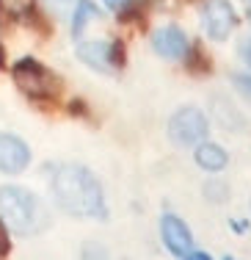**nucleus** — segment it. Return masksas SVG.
<instances>
[{"mask_svg":"<svg viewBox=\"0 0 251 260\" xmlns=\"http://www.w3.org/2000/svg\"><path fill=\"white\" fill-rule=\"evenodd\" d=\"M53 197L66 213L77 219H108V205L102 185L80 164H58L53 169Z\"/></svg>","mask_w":251,"mask_h":260,"instance_id":"f257e3e1","label":"nucleus"},{"mask_svg":"<svg viewBox=\"0 0 251 260\" xmlns=\"http://www.w3.org/2000/svg\"><path fill=\"white\" fill-rule=\"evenodd\" d=\"M0 219L20 235H36L50 224L47 205L22 185H3L0 188Z\"/></svg>","mask_w":251,"mask_h":260,"instance_id":"f03ea898","label":"nucleus"},{"mask_svg":"<svg viewBox=\"0 0 251 260\" xmlns=\"http://www.w3.org/2000/svg\"><path fill=\"white\" fill-rule=\"evenodd\" d=\"M14 83L20 86L22 94H28L30 100H53L61 91V80L53 70H47L45 64H39L36 58H20L11 70Z\"/></svg>","mask_w":251,"mask_h":260,"instance_id":"7ed1b4c3","label":"nucleus"},{"mask_svg":"<svg viewBox=\"0 0 251 260\" xmlns=\"http://www.w3.org/2000/svg\"><path fill=\"white\" fill-rule=\"evenodd\" d=\"M207 116L196 105H185L169 119V139L177 147H196L207 136Z\"/></svg>","mask_w":251,"mask_h":260,"instance_id":"20e7f679","label":"nucleus"},{"mask_svg":"<svg viewBox=\"0 0 251 260\" xmlns=\"http://www.w3.org/2000/svg\"><path fill=\"white\" fill-rule=\"evenodd\" d=\"M237 25V14L232 9L229 0H207L204 9H201V28L210 39L221 42L235 30Z\"/></svg>","mask_w":251,"mask_h":260,"instance_id":"39448f33","label":"nucleus"},{"mask_svg":"<svg viewBox=\"0 0 251 260\" xmlns=\"http://www.w3.org/2000/svg\"><path fill=\"white\" fill-rule=\"evenodd\" d=\"M77 58L86 67L97 72H113L121 67V47L113 42H102V39H91V42H80L77 45Z\"/></svg>","mask_w":251,"mask_h":260,"instance_id":"423d86ee","label":"nucleus"},{"mask_svg":"<svg viewBox=\"0 0 251 260\" xmlns=\"http://www.w3.org/2000/svg\"><path fill=\"white\" fill-rule=\"evenodd\" d=\"M160 233H163V244L171 255L177 257H185L188 252L193 249V235H191V227L174 213H166L160 219Z\"/></svg>","mask_w":251,"mask_h":260,"instance_id":"0eeeda50","label":"nucleus"},{"mask_svg":"<svg viewBox=\"0 0 251 260\" xmlns=\"http://www.w3.org/2000/svg\"><path fill=\"white\" fill-rule=\"evenodd\" d=\"M28 164H30V150L25 141L14 133H0V172L17 175V172L28 169Z\"/></svg>","mask_w":251,"mask_h":260,"instance_id":"6e6552de","label":"nucleus"},{"mask_svg":"<svg viewBox=\"0 0 251 260\" xmlns=\"http://www.w3.org/2000/svg\"><path fill=\"white\" fill-rule=\"evenodd\" d=\"M152 47H155L157 55H163L169 61H177L188 53V36L177 25H163L152 34Z\"/></svg>","mask_w":251,"mask_h":260,"instance_id":"1a4fd4ad","label":"nucleus"},{"mask_svg":"<svg viewBox=\"0 0 251 260\" xmlns=\"http://www.w3.org/2000/svg\"><path fill=\"white\" fill-rule=\"evenodd\" d=\"M193 158H196V164H199L204 172H221L226 166V152L218 144H213V141H199Z\"/></svg>","mask_w":251,"mask_h":260,"instance_id":"9d476101","label":"nucleus"},{"mask_svg":"<svg viewBox=\"0 0 251 260\" xmlns=\"http://www.w3.org/2000/svg\"><path fill=\"white\" fill-rule=\"evenodd\" d=\"M97 17H100V9H97L91 0H77V9H75V14H72V34L80 39L86 25H89V22H94Z\"/></svg>","mask_w":251,"mask_h":260,"instance_id":"9b49d317","label":"nucleus"},{"mask_svg":"<svg viewBox=\"0 0 251 260\" xmlns=\"http://www.w3.org/2000/svg\"><path fill=\"white\" fill-rule=\"evenodd\" d=\"M0 6H3V11L11 17H25L28 11L33 9V0H0Z\"/></svg>","mask_w":251,"mask_h":260,"instance_id":"f8f14e48","label":"nucleus"},{"mask_svg":"<svg viewBox=\"0 0 251 260\" xmlns=\"http://www.w3.org/2000/svg\"><path fill=\"white\" fill-rule=\"evenodd\" d=\"M204 194H207V200H213V202H224L226 197H229V188H226L224 183H207Z\"/></svg>","mask_w":251,"mask_h":260,"instance_id":"ddd939ff","label":"nucleus"},{"mask_svg":"<svg viewBox=\"0 0 251 260\" xmlns=\"http://www.w3.org/2000/svg\"><path fill=\"white\" fill-rule=\"evenodd\" d=\"M83 260H108V252L100 244H86L83 246Z\"/></svg>","mask_w":251,"mask_h":260,"instance_id":"4468645a","label":"nucleus"},{"mask_svg":"<svg viewBox=\"0 0 251 260\" xmlns=\"http://www.w3.org/2000/svg\"><path fill=\"white\" fill-rule=\"evenodd\" d=\"M11 252V238H9V230H6V221L0 219V257H6Z\"/></svg>","mask_w":251,"mask_h":260,"instance_id":"2eb2a0df","label":"nucleus"},{"mask_svg":"<svg viewBox=\"0 0 251 260\" xmlns=\"http://www.w3.org/2000/svg\"><path fill=\"white\" fill-rule=\"evenodd\" d=\"M237 53H240V58L246 61V64H251V34L240 39V45H237Z\"/></svg>","mask_w":251,"mask_h":260,"instance_id":"dca6fc26","label":"nucleus"},{"mask_svg":"<svg viewBox=\"0 0 251 260\" xmlns=\"http://www.w3.org/2000/svg\"><path fill=\"white\" fill-rule=\"evenodd\" d=\"M235 86L251 100V78H248V75H235Z\"/></svg>","mask_w":251,"mask_h":260,"instance_id":"f3484780","label":"nucleus"},{"mask_svg":"<svg viewBox=\"0 0 251 260\" xmlns=\"http://www.w3.org/2000/svg\"><path fill=\"white\" fill-rule=\"evenodd\" d=\"M127 3H130V0H105V6H108L111 11H121Z\"/></svg>","mask_w":251,"mask_h":260,"instance_id":"a211bd4d","label":"nucleus"},{"mask_svg":"<svg viewBox=\"0 0 251 260\" xmlns=\"http://www.w3.org/2000/svg\"><path fill=\"white\" fill-rule=\"evenodd\" d=\"M185 260H210V255H207V252H188V255H185Z\"/></svg>","mask_w":251,"mask_h":260,"instance_id":"6ab92c4d","label":"nucleus"},{"mask_svg":"<svg viewBox=\"0 0 251 260\" xmlns=\"http://www.w3.org/2000/svg\"><path fill=\"white\" fill-rule=\"evenodd\" d=\"M6 64V50H3V45H0V67Z\"/></svg>","mask_w":251,"mask_h":260,"instance_id":"aec40b11","label":"nucleus"},{"mask_svg":"<svg viewBox=\"0 0 251 260\" xmlns=\"http://www.w3.org/2000/svg\"><path fill=\"white\" fill-rule=\"evenodd\" d=\"M53 3H58V6H64V3H72V0H53Z\"/></svg>","mask_w":251,"mask_h":260,"instance_id":"412c9836","label":"nucleus"},{"mask_svg":"<svg viewBox=\"0 0 251 260\" xmlns=\"http://www.w3.org/2000/svg\"><path fill=\"white\" fill-rule=\"evenodd\" d=\"M224 260H232V257H229V255H226V257H224Z\"/></svg>","mask_w":251,"mask_h":260,"instance_id":"4be33fe9","label":"nucleus"}]
</instances>
